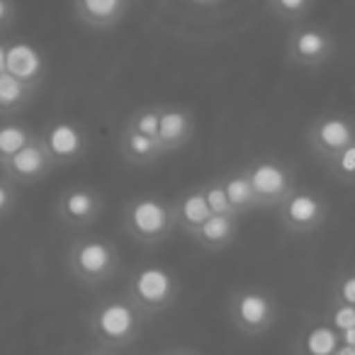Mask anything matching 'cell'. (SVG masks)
<instances>
[{"instance_id": "obj_25", "label": "cell", "mask_w": 355, "mask_h": 355, "mask_svg": "<svg viewBox=\"0 0 355 355\" xmlns=\"http://www.w3.org/2000/svg\"><path fill=\"white\" fill-rule=\"evenodd\" d=\"M202 193H205V200H207L209 212H212V214H236L232 205H229V198H227V190H224L222 178H217V180H209V183H202Z\"/></svg>"}, {"instance_id": "obj_33", "label": "cell", "mask_w": 355, "mask_h": 355, "mask_svg": "<svg viewBox=\"0 0 355 355\" xmlns=\"http://www.w3.org/2000/svg\"><path fill=\"white\" fill-rule=\"evenodd\" d=\"M161 355H200L198 350H190V348H173V350H166Z\"/></svg>"}, {"instance_id": "obj_13", "label": "cell", "mask_w": 355, "mask_h": 355, "mask_svg": "<svg viewBox=\"0 0 355 355\" xmlns=\"http://www.w3.org/2000/svg\"><path fill=\"white\" fill-rule=\"evenodd\" d=\"M195 114L185 105H161V122H158V144L163 153L185 148L195 137Z\"/></svg>"}, {"instance_id": "obj_31", "label": "cell", "mask_w": 355, "mask_h": 355, "mask_svg": "<svg viewBox=\"0 0 355 355\" xmlns=\"http://www.w3.org/2000/svg\"><path fill=\"white\" fill-rule=\"evenodd\" d=\"M190 3L200 8H217V6H222V3H227V0H190Z\"/></svg>"}, {"instance_id": "obj_15", "label": "cell", "mask_w": 355, "mask_h": 355, "mask_svg": "<svg viewBox=\"0 0 355 355\" xmlns=\"http://www.w3.org/2000/svg\"><path fill=\"white\" fill-rule=\"evenodd\" d=\"M73 15L90 30H112L124 20L132 0H73Z\"/></svg>"}, {"instance_id": "obj_30", "label": "cell", "mask_w": 355, "mask_h": 355, "mask_svg": "<svg viewBox=\"0 0 355 355\" xmlns=\"http://www.w3.org/2000/svg\"><path fill=\"white\" fill-rule=\"evenodd\" d=\"M338 340L345 345H355V326H350V329H345V331H338Z\"/></svg>"}, {"instance_id": "obj_34", "label": "cell", "mask_w": 355, "mask_h": 355, "mask_svg": "<svg viewBox=\"0 0 355 355\" xmlns=\"http://www.w3.org/2000/svg\"><path fill=\"white\" fill-rule=\"evenodd\" d=\"M85 355H117V353H114L112 348H103V345H100L98 350H90V353H85Z\"/></svg>"}, {"instance_id": "obj_20", "label": "cell", "mask_w": 355, "mask_h": 355, "mask_svg": "<svg viewBox=\"0 0 355 355\" xmlns=\"http://www.w3.org/2000/svg\"><path fill=\"white\" fill-rule=\"evenodd\" d=\"M222 183H224V190H227L229 205H232L239 217H243L246 212L258 207L256 193H253V185H251V180H248L246 171L232 173V175L222 178Z\"/></svg>"}, {"instance_id": "obj_21", "label": "cell", "mask_w": 355, "mask_h": 355, "mask_svg": "<svg viewBox=\"0 0 355 355\" xmlns=\"http://www.w3.org/2000/svg\"><path fill=\"white\" fill-rule=\"evenodd\" d=\"M37 134L32 132L27 124L15 122V119H8V122L0 124V163L8 161L12 153H17L22 146H27L30 141H35Z\"/></svg>"}, {"instance_id": "obj_7", "label": "cell", "mask_w": 355, "mask_h": 355, "mask_svg": "<svg viewBox=\"0 0 355 355\" xmlns=\"http://www.w3.org/2000/svg\"><path fill=\"white\" fill-rule=\"evenodd\" d=\"M336 49V37L324 25H314V22H300L292 25V32L287 37V61L300 69H321L334 59Z\"/></svg>"}, {"instance_id": "obj_19", "label": "cell", "mask_w": 355, "mask_h": 355, "mask_svg": "<svg viewBox=\"0 0 355 355\" xmlns=\"http://www.w3.org/2000/svg\"><path fill=\"white\" fill-rule=\"evenodd\" d=\"M35 95V88H30L27 83L17 80L12 73L3 71L0 73V117H12V114L22 112L32 103Z\"/></svg>"}, {"instance_id": "obj_14", "label": "cell", "mask_w": 355, "mask_h": 355, "mask_svg": "<svg viewBox=\"0 0 355 355\" xmlns=\"http://www.w3.org/2000/svg\"><path fill=\"white\" fill-rule=\"evenodd\" d=\"M6 71L30 88L40 90L46 78V59L30 42H10L6 44Z\"/></svg>"}, {"instance_id": "obj_3", "label": "cell", "mask_w": 355, "mask_h": 355, "mask_svg": "<svg viewBox=\"0 0 355 355\" xmlns=\"http://www.w3.org/2000/svg\"><path fill=\"white\" fill-rule=\"evenodd\" d=\"M122 229L132 241L141 246L166 243L178 229L175 209L168 200L156 195H137L122 207Z\"/></svg>"}, {"instance_id": "obj_17", "label": "cell", "mask_w": 355, "mask_h": 355, "mask_svg": "<svg viewBox=\"0 0 355 355\" xmlns=\"http://www.w3.org/2000/svg\"><path fill=\"white\" fill-rule=\"evenodd\" d=\"M117 146H119V156L127 163H132V166H153L158 158L166 156L161 144H158V139L146 137V134H141V132H134L127 124H124L122 132H119Z\"/></svg>"}, {"instance_id": "obj_1", "label": "cell", "mask_w": 355, "mask_h": 355, "mask_svg": "<svg viewBox=\"0 0 355 355\" xmlns=\"http://www.w3.org/2000/svg\"><path fill=\"white\" fill-rule=\"evenodd\" d=\"M146 321L148 316L141 314L139 306L127 295L107 297L90 311L88 329L103 348L122 350L141 336Z\"/></svg>"}, {"instance_id": "obj_8", "label": "cell", "mask_w": 355, "mask_h": 355, "mask_svg": "<svg viewBox=\"0 0 355 355\" xmlns=\"http://www.w3.org/2000/svg\"><path fill=\"white\" fill-rule=\"evenodd\" d=\"M253 185L258 207H280L285 198L297 188L295 173L290 171L285 161L277 158H258L251 166L243 168Z\"/></svg>"}, {"instance_id": "obj_10", "label": "cell", "mask_w": 355, "mask_h": 355, "mask_svg": "<svg viewBox=\"0 0 355 355\" xmlns=\"http://www.w3.org/2000/svg\"><path fill=\"white\" fill-rule=\"evenodd\" d=\"M40 141L44 151L49 153L54 168L78 163L90 146V137L85 127L73 119H54L51 124H46V129L40 134Z\"/></svg>"}, {"instance_id": "obj_11", "label": "cell", "mask_w": 355, "mask_h": 355, "mask_svg": "<svg viewBox=\"0 0 355 355\" xmlns=\"http://www.w3.org/2000/svg\"><path fill=\"white\" fill-rule=\"evenodd\" d=\"M105 200L95 188L85 183H76L66 188L56 200V219L66 229H88L103 217Z\"/></svg>"}, {"instance_id": "obj_16", "label": "cell", "mask_w": 355, "mask_h": 355, "mask_svg": "<svg viewBox=\"0 0 355 355\" xmlns=\"http://www.w3.org/2000/svg\"><path fill=\"white\" fill-rule=\"evenodd\" d=\"M239 224H241L239 214H212L202 227L190 234V239L207 251H222L236 241Z\"/></svg>"}, {"instance_id": "obj_26", "label": "cell", "mask_w": 355, "mask_h": 355, "mask_svg": "<svg viewBox=\"0 0 355 355\" xmlns=\"http://www.w3.org/2000/svg\"><path fill=\"white\" fill-rule=\"evenodd\" d=\"M17 207V185L8 178H0V222L10 217Z\"/></svg>"}, {"instance_id": "obj_35", "label": "cell", "mask_w": 355, "mask_h": 355, "mask_svg": "<svg viewBox=\"0 0 355 355\" xmlns=\"http://www.w3.org/2000/svg\"><path fill=\"white\" fill-rule=\"evenodd\" d=\"M6 71V42H0V73Z\"/></svg>"}, {"instance_id": "obj_28", "label": "cell", "mask_w": 355, "mask_h": 355, "mask_svg": "<svg viewBox=\"0 0 355 355\" xmlns=\"http://www.w3.org/2000/svg\"><path fill=\"white\" fill-rule=\"evenodd\" d=\"M336 302L355 306V272H348L336 282Z\"/></svg>"}, {"instance_id": "obj_6", "label": "cell", "mask_w": 355, "mask_h": 355, "mask_svg": "<svg viewBox=\"0 0 355 355\" xmlns=\"http://www.w3.org/2000/svg\"><path fill=\"white\" fill-rule=\"evenodd\" d=\"M329 200L309 188H295L285 198V202L277 207L280 227L287 234H295V236H306V234L319 232L329 222Z\"/></svg>"}, {"instance_id": "obj_27", "label": "cell", "mask_w": 355, "mask_h": 355, "mask_svg": "<svg viewBox=\"0 0 355 355\" xmlns=\"http://www.w3.org/2000/svg\"><path fill=\"white\" fill-rule=\"evenodd\" d=\"M331 324L336 331H345L350 326H355V306L353 304H338L336 302V309L331 314Z\"/></svg>"}, {"instance_id": "obj_2", "label": "cell", "mask_w": 355, "mask_h": 355, "mask_svg": "<svg viewBox=\"0 0 355 355\" xmlns=\"http://www.w3.org/2000/svg\"><path fill=\"white\" fill-rule=\"evenodd\" d=\"M119 251L105 236H78L66 251V270L78 285L103 287L119 272Z\"/></svg>"}, {"instance_id": "obj_5", "label": "cell", "mask_w": 355, "mask_h": 355, "mask_svg": "<svg viewBox=\"0 0 355 355\" xmlns=\"http://www.w3.org/2000/svg\"><path fill=\"white\" fill-rule=\"evenodd\" d=\"M280 316L275 297L261 287H239L229 295V319L243 336H263Z\"/></svg>"}, {"instance_id": "obj_23", "label": "cell", "mask_w": 355, "mask_h": 355, "mask_svg": "<svg viewBox=\"0 0 355 355\" xmlns=\"http://www.w3.org/2000/svg\"><path fill=\"white\" fill-rule=\"evenodd\" d=\"M324 166L329 168L331 178L338 180L340 185H355V144L345 146L343 151L336 153Z\"/></svg>"}, {"instance_id": "obj_4", "label": "cell", "mask_w": 355, "mask_h": 355, "mask_svg": "<svg viewBox=\"0 0 355 355\" xmlns=\"http://www.w3.org/2000/svg\"><path fill=\"white\" fill-rule=\"evenodd\" d=\"M180 295V282L175 272L166 266H141L132 272L127 285V297L146 316H156L171 309Z\"/></svg>"}, {"instance_id": "obj_32", "label": "cell", "mask_w": 355, "mask_h": 355, "mask_svg": "<svg viewBox=\"0 0 355 355\" xmlns=\"http://www.w3.org/2000/svg\"><path fill=\"white\" fill-rule=\"evenodd\" d=\"M331 355H355V345L340 343V345H336V350H334Z\"/></svg>"}, {"instance_id": "obj_22", "label": "cell", "mask_w": 355, "mask_h": 355, "mask_svg": "<svg viewBox=\"0 0 355 355\" xmlns=\"http://www.w3.org/2000/svg\"><path fill=\"white\" fill-rule=\"evenodd\" d=\"M268 10L272 17H277L280 22L287 25H300L314 10L316 0H266Z\"/></svg>"}, {"instance_id": "obj_29", "label": "cell", "mask_w": 355, "mask_h": 355, "mask_svg": "<svg viewBox=\"0 0 355 355\" xmlns=\"http://www.w3.org/2000/svg\"><path fill=\"white\" fill-rule=\"evenodd\" d=\"M17 20V6L15 0H0V35L8 32Z\"/></svg>"}, {"instance_id": "obj_24", "label": "cell", "mask_w": 355, "mask_h": 355, "mask_svg": "<svg viewBox=\"0 0 355 355\" xmlns=\"http://www.w3.org/2000/svg\"><path fill=\"white\" fill-rule=\"evenodd\" d=\"M158 122H161V105H146V107H139L124 124L132 127L134 132H141V134H146V137L156 139Z\"/></svg>"}, {"instance_id": "obj_18", "label": "cell", "mask_w": 355, "mask_h": 355, "mask_svg": "<svg viewBox=\"0 0 355 355\" xmlns=\"http://www.w3.org/2000/svg\"><path fill=\"white\" fill-rule=\"evenodd\" d=\"M173 209H175L178 229H183L188 236L195 232V229L202 227L209 217H212L207 200H205L202 185H200V188L188 190L185 195H180V198H178V202L173 205Z\"/></svg>"}, {"instance_id": "obj_12", "label": "cell", "mask_w": 355, "mask_h": 355, "mask_svg": "<svg viewBox=\"0 0 355 355\" xmlns=\"http://www.w3.org/2000/svg\"><path fill=\"white\" fill-rule=\"evenodd\" d=\"M0 171L6 173L8 180L15 183L17 188H30V185L42 183L54 171V163H51L49 153L44 151L40 137H37L35 141H30L17 153H12L8 161L0 163Z\"/></svg>"}, {"instance_id": "obj_9", "label": "cell", "mask_w": 355, "mask_h": 355, "mask_svg": "<svg viewBox=\"0 0 355 355\" xmlns=\"http://www.w3.org/2000/svg\"><path fill=\"white\" fill-rule=\"evenodd\" d=\"M350 144H355V119L343 112L319 114L306 127V146L324 163H329Z\"/></svg>"}]
</instances>
